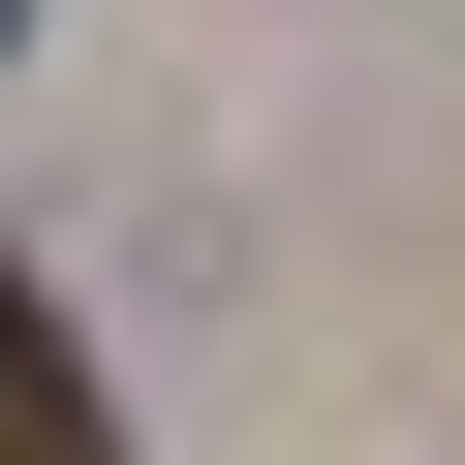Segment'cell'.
<instances>
[{"mask_svg": "<svg viewBox=\"0 0 465 465\" xmlns=\"http://www.w3.org/2000/svg\"><path fill=\"white\" fill-rule=\"evenodd\" d=\"M0 465H124V403H94V341L0 280Z\"/></svg>", "mask_w": 465, "mask_h": 465, "instance_id": "cell-1", "label": "cell"}]
</instances>
